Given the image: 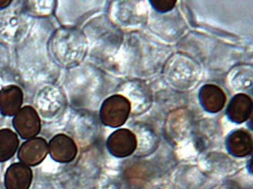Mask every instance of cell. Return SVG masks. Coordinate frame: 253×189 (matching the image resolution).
<instances>
[{
	"label": "cell",
	"instance_id": "cell-11",
	"mask_svg": "<svg viewBox=\"0 0 253 189\" xmlns=\"http://www.w3.org/2000/svg\"><path fill=\"white\" fill-rule=\"evenodd\" d=\"M19 144L16 132L8 128L0 129V163L12 158L18 150Z\"/></svg>",
	"mask_w": 253,
	"mask_h": 189
},
{
	"label": "cell",
	"instance_id": "cell-13",
	"mask_svg": "<svg viewBox=\"0 0 253 189\" xmlns=\"http://www.w3.org/2000/svg\"><path fill=\"white\" fill-rule=\"evenodd\" d=\"M11 0H0V9H4L12 3Z\"/></svg>",
	"mask_w": 253,
	"mask_h": 189
},
{
	"label": "cell",
	"instance_id": "cell-9",
	"mask_svg": "<svg viewBox=\"0 0 253 189\" xmlns=\"http://www.w3.org/2000/svg\"><path fill=\"white\" fill-rule=\"evenodd\" d=\"M199 98L202 108L211 114L221 111L227 101L224 92L214 84L203 86L199 91Z\"/></svg>",
	"mask_w": 253,
	"mask_h": 189
},
{
	"label": "cell",
	"instance_id": "cell-1",
	"mask_svg": "<svg viewBox=\"0 0 253 189\" xmlns=\"http://www.w3.org/2000/svg\"><path fill=\"white\" fill-rule=\"evenodd\" d=\"M131 111V103L121 94H114L104 100L100 107V121L109 127L117 128L126 122Z\"/></svg>",
	"mask_w": 253,
	"mask_h": 189
},
{
	"label": "cell",
	"instance_id": "cell-6",
	"mask_svg": "<svg viewBox=\"0 0 253 189\" xmlns=\"http://www.w3.org/2000/svg\"><path fill=\"white\" fill-rule=\"evenodd\" d=\"M33 180V172L30 166L18 162L8 166L4 183L6 189H29Z\"/></svg>",
	"mask_w": 253,
	"mask_h": 189
},
{
	"label": "cell",
	"instance_id": "cell-8",
	"mask_svg": "<svg viewBox=\"0 0 253 189\" xmlns=\"http://www.w3.org/2000/svg\"><path fill=\"white\" fill-rule=\"evenodd\" d=\"M225 145L227 152L232 156L244 158L253 152V136L245 129H237L229 134Z\"/></svg>",
	"mask_w": 253,
	"mask_h": 189
},
{
	"label": "cell",
	"instance_id": "cell-12",
	"mask_svg": "<svg viewBox=\"0 0 253 189\" xmlns=\"http://www.w3.org/2000/svg\"><path fill=\"white\" fill-rule=\"evenodd\" d=\"M150 3L157 12L165 13L171 11L174 8L176 1V0H153V1H150Z\"/></svg>",
	"mask_w": 253,
	"mask_h": 189
},
{
	"label": "cell",
	"instance_id": "cell-10",
	"mask_svg": "<svg viewBox=\"0 0 253 189\" xmlns=\"http://www.w3.org/2000/svg\"><path fill=\"white\" fill-rule=\"evenodd\" d=\"M227 118L235 124H243L253 114V101L244 93L236 94L230 100L226 111Z\"/></svg>",
	"mask_w": 253,
	"mask_h": 189
},
{
	"label": "cell",
	"instance_id": "cell-4",
	"mask_svg": "<svg viewBox=\"0 0 253 189\" xmlns=\"http://www.w3.org/2000/svg\"><path fill=\"white\" fill-rule=\"evenodd\" d=\"M48 155V143L42 137H35L25 141L18 150L21 163L30 166L41 164Z\"/></svg>",
	"mask_w": 253,
	"mask_h": 189
},
{
	"label": "cell",
	"instance_id": "cell-5",
	"mask_svg": "<svg viewBox=\"0 0 253 189\" xmlns=\"http://www.w3.org/2000/svg\"><path fill=\"white\" fill-rule=\"evenodd\" d=\"M48 153L54 161L69 163L77 156L78 147L70 136L66 134H57L48 143Z\"/></svg>",
	"mask_w": 253,
	"mask_h": 189
},
{
	"label": "cell",
	"instance_id": "cell-3",
	"mask_svg": "<svg viewBox=\"0 0 253 189\" xmlns=\"http://www.w3.org/2000/svg\"><path fill=\"white\" fill-rule=\"evenodd\" d=\"M137 145L135 134L127 129H117L109 136L107 142L109 152L118 158H124L132 155Z\"/></svg>",
	"mask_w": 253,
	"mask_h": 189
},
{
	"label": "cell",
	"instance_id": "cell-2",
	"mask_svg": "<svg viewBox=\"0 0 253 189\" xmlns=\"http://www.w3.org/2000/svg\"><path fill=\"white\" fill-rule=\"evenodd\" d=\"M12 126L22 139H32L42 130V120L38 111L31 105L22 107L14 116Z\"/></svg>",
	"mask_w": 253,
	"mask_h": 189
},
{
	"label": "cell",
	"instance_id": "cell-7",
	"mask_svg": "<svg viewBox=\"0 0 253 189\" xmlns=\"http://www.w3.org/2000/svg\"><path fill=\"white\" fill-rule=\"evenodd\" d=\"M24 93L17 85H8L0 90V114L4 117L15 116L22 108Z\"/></svg>",
	"mask_w": 253,
	"mask_h": 189
}]
</instances>
